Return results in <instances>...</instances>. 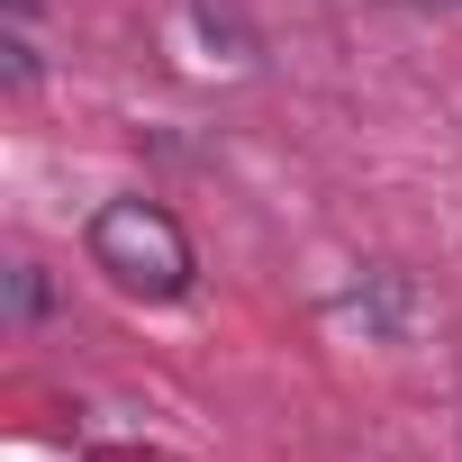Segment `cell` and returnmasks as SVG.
I'll return each mask as SVG.
<instances>
[{
  "mask_svg": "<svg viewBox=\"0 0 462 462\" xmlns=\"http://www.w3.org/2000/svg\"><path fill=\"white\" fill-rule=\"evenodd\" d=\"M82 245H91V263H100L118 291H136V300H181L190 273H199L181 217H172L163 199H100Z\"/></svg>",
  "mask_w": 462,
  "mask_h": 462,
  "instance_id": "6da1fadb",
  "label": "cell"
},
{
  "mask_svg": "<svg viewBox=\"0 0 462 462\" xmlns=\"http://www.w3.org/2000/svg\"><path fill=\"white\" fill-rule=\"evenodd\" d=\"M10 309H19V318H46V273H37V263L10 273Z\"/></svg>",
  "mask_w": 462,
  "mask_h": 462,
  "instance_id": "7a4b0ae2",
  "label": "cell"
},
{
  "mask_svg": "<svg viewBox=\"0 0 462 462\" xmlns=\"http://www.w3.org/2000/svg\"><path fill=\"white\" fill-rule=\"evenodd\" d=\"M10 10H37V0H10Z\"/></svg>",
  "mask_w": 462,
  "mask_h": 462,
  "instance_id": "3957f363",
  "label": "cell"
}]
</instances>
